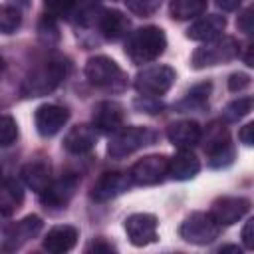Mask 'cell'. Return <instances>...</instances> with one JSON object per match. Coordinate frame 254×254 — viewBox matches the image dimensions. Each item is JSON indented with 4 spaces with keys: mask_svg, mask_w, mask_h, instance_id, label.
Here are the masks:
<instances>
[{
    "mask_svg": "<svg viewBox=\"0 0 254 254\" xmlns=\"http://www.w3.org/2000/svg\"><path fill=\"white\" fill-rule=\"evenodd\" d=\"M67 73V64L62 58H52L46 60L38 65H34L28 75L22 81V95L24 97H42L52 93L65 77Z\"/></svg>",
    "mask_w": 254,
    "mask_h": 254,
    "instance_id": "obj_1",
    "label": "cell"
},
{
    "mask_svg": "<svg viewBox=\"0 0 254 254\" xmlns=\"http://www.w3.org/2000/svg\"><path fill=\"white\" fill-rule=\"evenodd\" d=\"M167 48V36L157 26H143L127 36L125 42V56L135 64H151L155 62Z\"/></svg>",
    "mask_w": 254,
    "mask_h": 254,
    "instance_id": "obj_2",
    "label": "cell"
},
{
    "mask_svg": "<svg viewBox=\"0 0 254 254\" xmlns=\"http://www.w3.org/2000/svg\"><path fill=\"white\" fill-rule=\"evenodd\" d=\"M238 54H240V44L236 42V38L218 36V38H212V40L204 42L202 46H198L192 52L190 65L194 69H204V67L226 64V62L238 58Z\"/></svg>",
    "mask_w": 254,
    "mask_h": 254,
    "instance_id": "obj_3",
    "label": "cell"
},
{
    "mask_svg": "<svg viewBox=\"0 0 254 254\" xmlns=\"http://www.w3.org/2000/svg\"><path fill=\"white\" fill-rule=\"evenodd\" d=\"M155 141H157V133L151 127H141V125L121 127L111 135L107 143V155L111 159H125L135 151L153 145Z\"/></svg>",
    "mask_w": 254,
    "mask_h": 254,
    "instance_id": "obj_4",
    "label": "cell"
},
{
    "mask_svg": "<svg viewBox=\"0 0 254 254\" xmlns=\"http://www.w3.org/2000/svg\"><path fill=\"white\" fill-rule=\"evenodd\" d=\"M85 77L91 85L107 91H121L127 85V77L119 64L107 56H93L85 64Z\"/></svg>",
    "mask_w": 254,
    "mask_h": 254,
    "instance_id": "obj_5",
    "label": "cell"
},
{
    "mask_svg": "<svg viewBox=\"0 0 254 254\" xmlns=\"http://www.w3.org/2000/svg\"><path fill=\"white\" fill-rule=\"evenodd\" d=\"M204 153L212 169H224L234 161V145L224 125L210 123L204 135Z\"/></svg>",
    "mask_w": 254,
    "mask_h": 254,
    "instance_id": "obj_6",
    "label": "cell"
},
{
    "mask_svg": "<svg viewBox=\"0 0 254 254\" xmlns=\"http://www.w3.org/2000/svg\"><path fill=\"white\" fill-rule=\"evenodd\" d=\"M218 234H220V224L208 212H192L179 226V236L185 242L196 246H206L214 242Z\"/></svg>",
    "mask_w": 254,
    "mask_h": 254,
    "instance_id": "obj_7",
    "label": "cell"
},
{
    "mask_svg": "<svg viewBox=\"0 0 254 254\" xmlns=\"http://www.w3.org/2000/svg\"><path fill=\"white\" fill-rule=\"evenodd\" d=\"M177 79V73L169 65H147L135 75V89L147 97H159L167 93Z\"/></svg>",
    "mask_w": 254,
    "mask_h": 254,
    "instance_id": "obj_8",
    "label": "cell"
},
{
    "mask_svg": "<svg viewBox=\"0 0 254 254\" xmlns=\"http://www.w3.org/2000/svg\"><path fill=\"white\" fill-rule=\"evenodd\" d=\"M167 169H169V159L165 155H147V157L139 159L129 169L127 175L133 185L151 187V185H159L165 181Z\"/></svg>",
    "mask_w": 254,
    "mask_h": 254,
    "instance_id": "obj_9",
    "label": "cell"
},
{
    "mask_svg": "<svg viewBox=\"0 0 254 254\" xmlns=\"http://www.w3.org/2000/svg\"><path fill=\"white\" fill-rule=\"evenodd\" d=\"M250 210V200L244 196H218L210 204V216L220 224V226H230L238 222L244 214Z\"/></svg>",
    "mask_w": 254,
    "mask_h": 254,
    "instance_id": "obj_10",
    "label": "cell"
},
{
    "mask_svg": "<svg viewBox=\"0 0 254 254\" xmlns=\"http://www.w3.org/2000/svg\"><path fill=\"white\" fill-rule=\"evenodd\" d=\"M125 232L133 246H147L157 240V218L149 212H135L125 218Z\"/></svg>",
    "mask_w": 254,
    "mask_h": 254,
    "instance_id": "obj_11",
    "label": "cell"
},
{
    "mask_svg": "<svg viewBox=\"0 0 254 254\" xmlns=\"http://www.w3.org/2000/svg\"><path fill=\"white\" fill-rule=\"evenodd\" d=\"M67 119H69V111L56 103H44L34 113L36 131L42 137H54L56 133H60L67 123Z\"/></svg>",
    "mask_w": 254,
    "mask_h": 254,
    "instance_id": "obj_12",
    "label": "cell"
},
{
    "mask_svg": "<svg viewBox=\"0 0 254 254\" xmlns=\"http://www.w3.org/2000/svg\"><path fill=\"white\" fill-rule=\"evenodd\" d=\"M91 121H93V127L101 133H109L113 135L115 131H119L125 123V109L121 103L117 101H99L95 103L93 107V113H91Z\"/></svg>",
    "mask_w": 254,
    "mask_h": 254,
    "instance_id": "obj_13",
    "label": "cell"
},
{
    "mask_svg": "<svg viewBox=\"0 0 254 254\" xmlns=\"http://www.w3.org/2000/svg\"><path fill=\"white\" fill-rule=\"evenodd\" d=\"M131 179L127 173H121V171H109V173H103L93 189H91V198L97 200V202H105V200H111L119 194H123L129 187H131Z\"/></svg>",
    "mask_w": 254,
    "mask_h": 254,
    "instance_id": "obj_14",
    "label": "cell"
},
{
    "mask_svg": "<svg viewBox=\"0 0 254 254\" xmlns=\"http://www.w3.org/2000/svg\"><path fill=\"white\" fill-rule=\"evenodd\" d=\"M42 230V218L36 214H28L18 222H12L4 232V248L18 250L28 240H32Z\"/></svg>",
    "mask_w": 254,
    "mask_h": 254,
    "instance_id": "obj_15",
    "label": "cell"
},
{
    "mask_svg": "<svg viewBox=\"0 0 254 254\" xmlns=\"http://www.w3.org/2000/svg\"><path fill=\"white\" fill-rule=\"evenodd\" d=\"M93 24H97L99 34L105 40H111V42L121 40L123 36H127L129 34V28H131L129 18L123 12L113 10V8H99Z\"/></svg>",
    "mask_w": 254,
    "mask_h": 254,
    "instance_id": "obj_16",
    "label": "cell"
},
{
    "mask_svg": "<svg viewBox=\"0 0 254 254\" xmlns=\"http://www.w3.org/2000/svg\"><path fill=\"white\" fill-rule=\"evenodd\" d=\"M75 189H77V177H73V175H64L62 179L52 181V183L40 192V198H42V202H44L46 206H50V208H64V206L71 200Z\"/></svg>",
    "mask_w": 254,
    "mask_h": 254,
    "instance_id": "obj_17",
    "label": "cell"
},
{
    "mask_svg": "<svg viewBox=\"0 0 254 254\" xmlns=\"http://www.w3.org/2000/svg\"><path fill=\"white\" fill-rule=\"evenodd\" d=\"M167 139L177 147V149H192L194 145L200 143L202 139V129L196 121L190 119H181L175 121L167 127Z\"/></svg>",
    "mask_w": 254,
    "mask_h": 254,
    "instance_id": "obj_18",
    "label": "cell"
},
{
    "mask_svg": "<svg viewBox=\"0 0 254 254\" xmlns=\"http://www.w3.org/2000/svg\"><path fill=\"white\" fill-rule=\"evenodd\" d=\"M97 145V129L93 125H75L64 137V149L71 155H85Z\"/></svg>",
    "mask_w": 254,
    "mask_h": 254,
    "instance_id": "obj_19",
    "label": "cell"
},
{
    "mask_svg": "<svg viewBox=\"0 0 254 254\" xmlns=\"http://www.w3.org/2000/svg\"><path fill=\"white\" fill-rule=\"evenodd\" d=\"M77 228L71 224H58L54 228L48 230V234L44 236V250L52 252V254H64L69 252L75 244H77Z\"/></svg>",
    "mask_w": 254,
    "mask_h": 254,
    "instance_id": "obj_20",
    "label": "cell"
},
{
    "mask_svg": "<svg viewBox=\"0 0 254 254\" xmlns=\"http://www.w3.org/2000/svg\"><path fill=\"white\" fill-rule=\"evenodd\" d=\"M198 171H200V161L196 159V155L190 149H179V153L173 159H169L167 177L175 181H190L198 175Z\"/></svg>",
    "mask_w": 254,
    "mask_h": 254,
    "instance_id": "obj_21",
    "label": "cell"
},
{
    "mask_svg": "<svg viewBox=\"0 0 254 254\" xmlns=\"http://www.w3.org/2000/svg\"><path fill=\"white\" fill-rule=\"evenodd\" d=\"M226 28V20L224 16H218V14H208V16H202L200 20H196L189 30H187V36L190 40H196V42H208L212 38H218Z\"/></svg>",
    "mask_w": 254,
    "mask_h": 254,
    "instance_id": "obj_22",
    "label": "cell"
},
{
    "mask_svg": "<svg viewBox=\"0 0 254 254\" xmlns=\"http://www.w3.org/2000/svg\"><path fill=\"white\" fill-rule=\"evenodd\" d=\"M22 181L26 183V187H30L32 190H36L38 194L52 183V173H50V165L46 161H30L22 167Z\"/></svg>",
    "mask_w": 254,
    "mask_h": 254,
    "instance_id": "obj_23",
    "label": "cell"
},
{
    "mask_svg": "<svg viewBox=\"0 0 254 254\" xmlns=\"http://www.w3.org/2000/svg\"><path fill=\"white\" fill-rule=\"evenodd\" d=\"M22 200H24L22 187L14 179L0 183V214L2 216H12L22 206Z\"/></svg>",
    "mask_w": 254,
    "mask_h": 254,
    "instance_id": "obj_24",
    "label": "cell"
},
{
    "mask_svg": "<svg viewBox=\"0 0 254 254\" xmlns=\"http://www.w3.org/2000/svg\"><path fill=\"white\" fill-rule=\"evenodd\" d=\"M206 10V0H171L169 12L173 20H190Z\"/></svg>",
    "mask_w": 254,
    "mask_h": 254,
    "instance_id": "obj_25",
    "label": "cell"
},
{
    "mask_svg": "<svg viewBox=\"0 0 254 254\" xmlns=\"http://www.w3.org/2000/svg\"><path fill=\"white\" fill-rule=\"evenodd\" d=\"M44 8L50 18H69L77 12L79 0H44Z\"/></svg>",
    "mask_w": 254,
    "mask_h": 254,
    "instance_id": "obj_26",
    "label": "cell"
},
{
    "mask_svg": "<svg viewBox=\"0 0 254 254\" xmlns=\"http://www.w3.org/2000/svg\"><path fill=\"white\" fill-rule=\"evenodd\" d=\"M250 111H252V97H238V99L230 101V103L224 107L222 115H224V119H226L228 123H236V121H240L242 117H246Z\"/></svg>",
    "mask_w": 254,
    "mask_h": 254,
    "instance_id": "obj_27",
    "label": "cell"
},
{
    "mask_svg": "<svg viewBox=\"0 0 254 254\" xmlns=\"http://www.w3.org/2000/svg\"><path fill=\"white\" fill-rule=\"evenodd\" d=\"M22 24V16L12 6H0V34H14Z\"/></svg>",
    "mask_w": 254,
    "mask_h": 254,
    "instance_id": "obj_28",
    "label": "cell"
},
{
    "mask_svg": "<svg viewBox=\"0 0 254 254\" xmlns=\"http://www.w3.org/2000/svg\"><path fill=\"white\" fill-rule=\"evenodd\" d=\"M18 139V125L10 115H0V147H10Z\"/></svg>",
    "mask_w": 254,
    "mask_h": 254,
    "instance_id": "obj_29",
    "label": "cell"
},
{
    "mask_svg": "<svg viewBox=\"0 0 254 254\" xmlns=\"http://www.w3.org/2000/svg\"><path fill=\"white\" fill-rule=\"evenodd\" d=\"M208 93H210V83H200L196 87H192L187 95V99L181 103V107H202L208 99Z\"/></svg>",
    "mask_w": 254,
    "mask_h": 254,
    "instance_id": "obj_30",
    "label": "cell"
},
{
    "mask_svg": "<svg viewBox=\"0 0 254 254\" xmlns=\"http://www.w3.org/2000/svg\"><path fill=\"white\" fill-rule=\"evenodd\" d=\"M123 2L137 16H151L161 6V0H123Z\"/></svg>",
    "mask_w": 254,
    "mask_h": 254,
    "instance_id": "obj_31",
    "label": "cell"
},
{
    "mask_svg": "<svg viewBox=\"0 0 254 254\" xmlns=\"http://www.w3.org/2000/svg\"><path fill=\"white\" fill-rule=\"evenodd\" d=\"M250 85V75L248 73H242V71H236L228 77V89L230 91H242L244 87Z\"/></svg>",
    "mask_w": 254,
    "mask_h": 254,
    "instance_id": "obj_32",
    "label": "cell"
},
{
    "mask_svg": "<svg viewBox=\"0 0 254 254\" xmlns=\"http://www.w3.org/2000/svg\"><path fill=\"white\" fill-rule=\"evenodd\" d=\"M153 99H155V97H147V95H143V101H135V105L141 107L145 113H159L161 103H157V101H153Z\"/></svg>",
    "mask_w": 254,
    "mask_h": 254,
    "instance_id": "obj_33",
    "label": "cell"
},
{
    "mask_svg": "<svg viewBox=\"0 0 254 254\" xmlns=\"http://www.w3.org/2000/svg\"><path fill=\"white\" fill-rule=\"evenodd\" d=\"M250 22H252V10L250 8H246L244 12H242V16H238V28L244 32V34H250L252 32V26H250Z\"/></svg>",
    "mask_w": 254,
    "mask_h": 254,
    "instance_id": "obj_34",
    "label": "cell"
},
{
    "mask_svg": "<svg viewBox=\"0 0 254 254\" xmlns=\"http://www.w3.org/2000/svg\"><path fill=\"white\" fill-rule=\"evenodd\" d=\"M252 226H254V220H248L242 228V242H244V248L246 250H252L254 248V238H252Z\"/></svg>",
    "mask_w": 254,
    "mask_h": 254,
    "instance_id": "obj_35",
    "label": "cell"
},
{
    "mask_svg": "<svg viewBox=\"0 0 254 254\" xmlns=\"http://www.w3.org/2000/svg\"><path fill=\"white\" fill-rule=\"evenodd\" d=\"M252 131H254V123H246V125L240 129V133H238V139H240L246 147H252V143H254V139H252Z\"/></svg>",
    "mask_w": 254,
    "mask_h": 254,
    "instance_id": "obj_36",
    "label": "cell"
},
{
    "mask_svg": "<svg viewBox=\"0 0 254 254\" xmlns=\"http://www.w3.org/2000/svg\"><path fill=\"white\" fill-rule=\"evenodd\" d=\"M240 4H242V0H216V6L222 12H234V10H238Z\"/></svg>",
    "mask_w": 254,
    "mask_h": 254,
    "instance_id": "obj_37",
    "label": "cell"
},
{
    "mask_svg": "<svg viewBox=\"0 0 254 254\" xmlns=\"http://www.w3.org/2000/svg\"><path fill=\"white\" fill-rule=\"evenodd\" d=\"M87 252H91V250H95V252H111V250H115L111 244H107V242H103L101 238L99 240H95V242H91L87 248H85Z\"/></svg>",
    "mask_w": 254,
    "mask_h": 254,
    "instance_id": "obj_38",
    "label": "cell"
},
{
    "mask_svg": "<svg viewBox=\"0 0 254 254\" xmlns=\"http://www.w3.org/2000/svg\"><path fill=\"white\" fill-rule=\"evenodd\" d=\"M228 250H232V252H240L238 246H222V248H220V252H228Z\"/></svg>",
    "mask_w": 254,
    "mask_h": 254,
    "instance_id": "obj_39",
    "label": "cell"
},
{
    "mask_svg": "<svg viewBox=\"0 0 254 254\" xmlns=\"http://www.w3.org/2000/svg\"><path fill=\"white\" fill-rule=\"evenodd\" d=\"M2 71H4V60H2V56H0V75H2Z\"/></svg>",
    "mask_w": 254,
    "mask_h": 254,
    "instance_id": "obj_40",
    "label": "cell"
},
{
    "mask_svg": "<svg viewBox=\"0 0 254 254\" xmlns=\"http://www.w3.org/2000/svg\"><path fill=\"white\" fill-rule=\"evenodd\" d=\"M0 183H2V167H0Z\"/></svg>",
    "mask_w": 254,
    "mask_h": 254,
    "instance_id": "obj_41",
    "label": "cell"
},
{
    "mask_svg": "<svg viewBox=\"0 0 254 254\" xmlns=\"http://www.w3.org/2000/svg\"><path fill=\"white\" fill-rule=\"evenodd\" d=\"M24 2H26V0H24Z\"/></svg>",
    "mask_w": 254,
    "mask_h": 254,
    "instance_id": "obj_42",
    "label": "cell"
}]
</instances>
